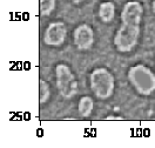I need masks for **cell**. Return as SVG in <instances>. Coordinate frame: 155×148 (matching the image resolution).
I'll list each match as a JSON object with an SVG mask.
<instances>
[{"label":"cell","mask_w":155,"mask_h":148,"mask_svg":"<svg viewBox=\"0 0 155 148\" xmlns=\"http://www.w3.org/2000/svg\"><path fill=\"white\" fill-rule=\"evenodd\" d=\"M127 79L140 95L149 97L155 92V73L142 64L128 69Z\"/></svg>","instance_id":"6da1fadb"},{"label":"cell","mask_w":155,"mask_h":148,"mask_svg":"<svg viewBox=\"0 0 155 148\" xmlns=\"http://www.w3.org/2000/svg\"><path fill=\"white\" fill-rule=\"evenodd\" d=\"M89 87L97 99L106 100L114 93V75L105 67H97L89 74Z\"/></svg>","instance_id":"7a4b0ae2"},{"label":"cell","mask_w":155,"mask_h":148,"mask_svg":"<svg viewBox=\"0 0 155 148\" xmlns=\"http://www.w3.org/2000/svg\"><path fill=\"white\" fill-rule=\"evenodd\" d=\"M55 84L59 94L64 98H73L78 93V81L75 75L65 64H59L55 67Z\"/></svg>","instance_id":"3957f363"},{"label":"cell","mask_w":155,"mask_h":148,"mask_svg":"<svg viewBox=\"0 0 155 148\" xmlns=\"http://www.w3.org/2000/svg\"><path fill=\"white\" fill-rule=\"evenodd\" d=\"M140 35V26L121 24L120 28L114 35V45L121 53H128L133 51L137 44Z\"/></svg>","instance_id":"277c9868"},{"label":"cell","mask_w":155,"mask_h":148,"mask_svg":"<svg viewBox=\"0 0 155 148\" xmlns=\"http://www.w3.org/2000/svg\"><path fill=\"white\" fill-rule=\"evenodd\" d=\"M67 35V28L64 22L54 21L51 22L44 33V42L48 46L59 47L64 44Z\"/></svg>","instance_id":"5b68a950"},{"label":"cell","mask_w":155,"mask_h":148,"mask_svg":"<svg viewBox=\"0 0 155 148\" xmlns=\"http://www.w3.org/2000/svg\"><path fill=\"white\" fill-rule=\"evenodd\" d=\"M143 14V7L137 0H130L125 4L121 11V24L140 26Z\"/></svg>","instance_id":"8992f818"},{"label":"cell","mask_w":155,"mask_h":148,"mask_svg":"<svg viewBox=\"0 0 155 148\" xmlns=\"http://www.w3.org/2000/svg\"><path fill=\"white\" fill-rule=\"evenodd\" d=\"M74 45L80 51H87L94 44V32L87 24H81L74 30L73 33Z\"/></svg>","instance_id":"52a82bcc"},{"label":"cell","mask_w":155,"mask_h":148,"mask_svg":"<svg viewBox=\"0 0 155 148\" xmlns=\"http://www.w3.org/2000/svg\"><path fill=\"white\" fill-rule=\"evenodd\" d=\"M115 15V6L110 1H105L99 5V18L102 22H110Z\"/></svg>","instance_id":"ba28073f"},{"label":"cell","mask_w":155,"mask_h":148,"mask_svg":"<svg viewBox=\"0 0 155 148\" xmlns=\"http://www.w3.org/2000/svg\"><path fill=\"white\" fill-rule=\"evenodd\" d=\"M94 108V101L91 97H82L79 101V105H78V110H79V114L84 118H87L92 114Z\"/></svg>","instance_id":"9c48e42d"},{"label":"cell","mask_w":155,"mask_h":148,"mask_svg":"<svg viewBox=\"0 0 155 148\" xmlns=\"http://www.w3.org/2000/svg\"><path fill=\"white\" fill-rule=\"evenodd\" d=\"M51 98V88L49 85L45 81V80L40 79L39 81V101L40 104H45Z\"/></svg>","instance_id":"30bf717a"},{"label":"cell","mask_w":155,"mask_h":148,"mask_svg":"<svg viewBox=\"0 0 155 148\" xmlns=\"http://www.w3.org/2000/svg\"><path fill=\"white\" fill-rule=\"evenodd\" d=\"M55 8V0H39V11L42 17H48Z\"/></svg>","instance_id":"8fae6325"},{"label":"cell","mask_w":155,"mask_h":148,"mask_svg":"<svg viewBox=\"0 0 155 148\" xmlns=\"http://www.w3.org/2000/svg\"><path fill=\"white\" fill-rule=\"evenodd\" d=\"M106 120H124V118L119 115H108L106 117Z\"/></svg>","instance_id":"7c38bea8"},{"label":"cell","mask_w":155,"mask_h":148,"mask_svg":"<svg viewBox=\"0 0 155 148\" xmlns=\"http://www.w3.org/2000/svg\"><path fill=\"white\" fill-rule=\"evenodd\" d=\"M69 1H72L73 4H80V2H82L84 0H69Z\"/></svg>","instance_id":"4fadbf2b"},{"label":"cell","mask_w":155,"mask_h":148,"mask_svg":"<svg viewBox=\"0 0 155 148\" xmlns=\"http://www.w3.org/2000/svg\"><path fill=\"white\" fill-rule=\"evenodd\" d=\"M152 8H153V12L155 13V0L153 1V4H152Z\"/></svg>","instance_id":"5bb4252c"}]
</instances>
